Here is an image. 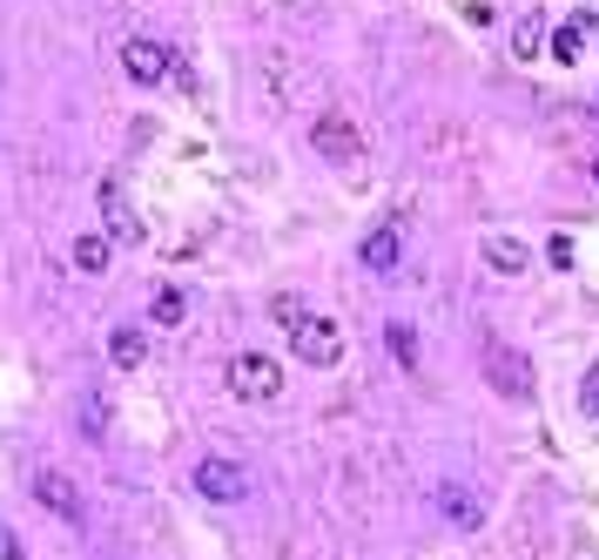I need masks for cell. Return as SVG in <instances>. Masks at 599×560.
<instances>
[{
  "label": "cell",
  "mask_w": 599,
  "mask_h": 560,
  "mask_svg": "<svg viewBox=\"0 0 599 560\" xmlns=\"http://www.w3.org/2000/svg\"><path fill=\"white\" fill-rule=\"evenodd\" d=\"M310 149L323 155V163H364V129L344 115V109H323L310 122Z\"/></svg>",
  "instance_id": "6da1fadb"
},
{
  "label": "cell",
  "mask_w": 599,
  "mask_h": 560,
  "mask_svg": "<svg viewBox=\"0 0 599 560\" xmlns=\"http://www.w3.org/2000/svg\"><path fill=\"white\" fill-rule=\"evenodd\" d=\"M0 560H21V547H14V533L0 527Z\"/></svg>",
  "instance_id": "7402d4cb"
},
{
  "label": "cell",
  "mask_w": 599,
  "mask_h": 560,
  "mask_svg": "<svg viewBox=\"0 0 599 560\" xmlns=\"http://www.w3.org/2000/svg\"><path fill=\"white\" fill-rule=\"evenodd\" d=\"M102 223H109V236H115V244H142V216L128 210L122 183H102Z\"/></svg>",
  "instance_id": "9c48e42d"
},
{
  "label": "cell",
  "mask_w": 599,
  "mask_h": 560,
  "mask_svg": "<svg viewBox=\"0 0 599 560\" xmlns=\"http://www.w3.org/2000/svg\"><path fill=\"white\" fill-rule=\"evenodd\" d=\"M592 176H599V155H592Z\"/></svg>",
  "instance_id": "603a6c76"
},
{
  "label": "cell",
  "mask_w": 599,
  "mask_h": 560,
  "mask_svg": "<svg viewBox=\"0 0 599 560\" xmlns=\"http://www.w3.org/2000/svg\"><path fill=\"white\" fill-rule=\"evenodd\" d=\"M183 310H189V304H183V291H168V284H162V291H155V304H148L155 325H183Z\"/></svg>",
  "instance_id": "2e32d148"
},
{
  "label": "cell",
  "mask_w": 599,
  "mask_h": 560,
  "mask_svg": "<svg viewBox=\"0 0 599 560\" xmlns=\"http://www.w3.org/2000/svg\"><path fill=\"white\" fill-rule=\"evenodd\" d=\"M109 251H115V236H109V230H81V236H74V271L102 277V271H109Z\"/></svg>",
  "instance_id": "7c38bea8"
},
{
  "label": "cell",
  "mask_w": 599,
  "mask_h": 560,
  "mask_svg": "<svg viewBox=\"0 0 599 560\" xmlns=\"http://www.w3.org/2000/svg\"><path fill=\"white\" fill-rule=\"evenodd\" d=\"M478 371H485V385H492L498 398H526V391H533V365L512 352L505 338H485V345H478Z\"/></svg>",
  "instance_id": "7a4b0ae2"
},
{
  "label": "cell",
  "mask_w": 599,
  "mask_h": 560,
  "mask_svg": "<svg viewBox=\"0 0 599 560\" xmlns=\"http://www.w3.org/2000/svg\"><path fill=\"white\" fill-rule=\"evenodd\" d=\"M438 507H445V520H452V527H465V533L485 520V500H478L472 487H438Z\"/></svg>",
  "instance_id": "4fadbf2b"
},
{
  "label": "cell",
  "mask_w": 599,
  "mask_h": 560,
  "mask_svg": "<svg viewBox=\"0 0 599 560\" xmlns=\"http://www.w3.org/2000/svg\"><path fill=\"white\" fill-rule=\"evenodd\" d=\"M229 391H236V398H256V406H264V398H277V391H283V365H277V358H264V352H242V358H229Z\"/></svg>",
  "instance_id": "277c9868"
},
{
  "label": "cell",
  "mask_w": 599,
  "mask_h": 560,
  "mask_svg": "<svg viewBox=\"0 0 599 560\" xmlns=\"http://www.w3.org/2000/svg\"><path fill=\"white\" fill-rule=\"evenodd\" d=\"M290 352L317 371H330L337 358H344V325L337 317H303V325H290Z\"/></svg>",
  "instance_id": "3957f363"
},
{
  "label": "cell",
  "mask_w": 599,
  "mask_h": 560,
  "mask_svg": "<svg viewBox=\"0 0 599 560\" xmlns=\"http://www.w3.org/2000/svg\"><path fill=\"white\" fill-rule=\"evenodd\" d=\"M485 264L498 277H519V271H533V251L519 244V236H485Z\"/></svg>",
  "instance_id": "8fae6325"
},
{
  "label": "cell",
  "mask_w": 599,
  "mask_h": 560,
  "mask_svg": "<svg viewBox=\"0 0 599 560\" xmlns=\"http://www.w3.org/2000/svg\"><path fill=\"white\" fill-rule=\"evenodd\" d=\"M358 264H364V271H378V277H391V271L404 264V230H397V223H378V230L364 236V244H358Z\"/></svg>",
  "instance_id": "52a82bcc"
},
{
  "label": "cell",
  "mask_w": 599,
  "mask_h": 560,
  "mask_svg": "<svg viewBox=\"0 0 599 560\" xmlns=\"http://www.w3.org/2000/svg\"><path fill=\"white\" fill-rule=\"evenodd\" d=\"M34 500H41L48 513H61V520H74V527H81V493L68 487L61 472H34Z\"/></svg>",
  "instance_id": "30bf717a"
},
{
  "label": "cell",
  "mask_w": 599,
  "mask_h": 560,
  "mask_svg": "<svg viewBox=\"0 0 599 560\" xmlns=\"http://www.w3.org/2000/svg\"><path fill=\"white\" fill-rule=\"evenodd\" d=\"M196 493L229 507V500H242V493H249V472H242L236 459H196Z\"/></svg>",
  "instance_id": "8992f818"
},
{
  "label": "cell",
  "mask_w": 599,
  "mask_h": 560,
  "mask_svg": "<svg viewBox=\"0 0 599 560\" xmlns=\"http://www.w3.org/2000/svg\"><path fill=\"white\" fill-rule=\"evenodd\" d=\"M586 41H592V21H579V14H572V21H559V28H552V61H579V54H586Z\"/></svg>",
  "instance_id": "5bb4252c"
},
{
  "label": "cell",
  "mask_w": 599,
  "mask_h": 560,
  "mask_svg": "<svg viewBox=\"0 0 599 560\" xmlns=\"http://www.w3.org/2000/svg\"><path fill=\"white\" fill-rule=\"evenodd\" d=\"M81 426H89V439H102V426H109V406H102V398H89V406H81Z\"/></svg>",
  "instance_id": "d6986e66"
},
{
  "label": "cell",
  "mask_w": 599,
  "mask_h": 560,
  "mask_svg": "<svg viewBox=\"0 0 599 560\" xmlns=\"http://www.w3.org/2000/svg\"><path fill=\"white\" fill-rule=\"evenodd\" d=\"M109 358H115V365H122V371H135V365H142V358H148V345H142V332H128V325H122V332H115V338H109Z\"/></svg>",
  "instance_id": "9a60e30c"
},
{
  "label": "cell",
  "mask_w": 599,
  "mask_h": 560,
  "mask_svg": "<svg viewBox=\"0 0 599 560\" xmlns=\"http://www.w3.org/2000/svg\"><path fill=\"white\" fill-rule=\"evenodd\" d=\"M539 41H546V21H539V14H526L519 28H512V54H533Z\"/></svg>",
  "instance_id": "e0dca14e"
},
{
  "label": "cell",
  "mask_w": 599,
  "mask_h": 560,
  "mask_svg": "<svg viewBox=\"0 0 599 560\" xmlns=\"http://www.w3.org/2000/svg\"><path fill=\"white\" fill-rule=\"evenodd\" d=\"M122 74H128V82H142V89H155L162 74H176V54H168L162 41H148V34H135V41L122 48Z\"/></svg>",
  "instance_id": "5b68a950"
},
{
  "label": "cell",
  "mask_w": 599,
  "mask_h": 560,
  "mask_svg": "<svg viewBox=\"0 0 599 560\" xmlns=\"http://www.w3.org/2000/svg\"><path fill=\"white\" fill-rule=\"evenodd\" d=\"M384 338H391V358H397V365H417V338H411V325H384Z\"/></svg>",
  "instance_id": "ac0fdd59"
},
{
  "label": "cell",
  "mask_w": 599,
  "mask_h": 560,
  "mask_svg": "<svg viewBox=\"0 0 599 560\" xmlns=\"http://www.w3.org/2000/svg\"><path fill=\"white\" fill-rule=\"evenodd\" d=\"M290 95H297V61L283 48H270L264 54V109H290Z\"/></svg>",
  "instance_id": "ba28073f"
},
{
  "label": "cell",
  "mask_w": 599,
  "mask_h": 560,
  "mask_svg": "<svg viewBox=\"0 0 599 560\" xmlns=\"http://www.w3.org/2000/svg\"><path fill=\"white\" fill-rule=\"evenodd\" d=\"M579 406L599 419V365H592V371H586V385H579Z\"/></svg>",
  "instance_id": "ffe728a7"
},
{
  "label": "cell",
  "mask_w": 599,
  "mask_h": 560,
  "mask_svg": "<svg viewBox=\"0 0 599 560\" xmlns=\"http://www.w3.org/2000/svg\"><path fill=\"white\" fill-rule=\"evenodd\" d=\"M546 257H552L559 271H572V236H552V244H546Z\"/></svg>",
  "instance_id": "44dd1931"
},
{
  "label": "cell",
  "mask_w": 599,
  "mask_h": 560,
  "mask_svg": "<svg viewBox=\"0 0 599 560\" xmlns=\"http://www.w3.org/2000/svg\"><path fill=\"white\" fill-rule=\"evenodd\" d=\"M592 34H599V14H592Z\"/></svg>",
  "instance_id": "cb8c5ba5"
}]
</instances>
